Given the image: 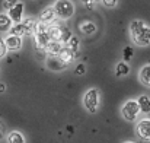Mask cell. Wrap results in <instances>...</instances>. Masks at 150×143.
I'll return each instance as SVG.
<instances>
[{
    "label": "cell",
    "instance_id": "12",
    "mask_svg": "<svg viewBox=\"0 0 150 143\" xmlns=\"http://www.w3.org/2000/svg\"><path fill=\"white\" fill-rule=\"evenodd\" d=\"M55 12H54V7H48V9H45L41 15H40V21L41 22H44L45 25H48L51 22H54L55 21Z\"/></svg>",
    "mask_w": 150,
    "mask_h": 143
},
{
    "label": "cell",
    "instance_id": "23",
    "mask_svg": "<svg viewBox=\"0 0 150 143\" xmlns=\"http://www.w3.org/2000/svg\"><path fill=\"white\" fill-rule=\"evenodd\" d=\"M22 25L25 26L26 29V34H34V26H35V21L31 19V18H26L22 21Z\"/></svg>",
    "mask_w": 150,
    "mask_h": 143
},
{
    "label": "cell",
    "instance_id": "33",
    "mask_svg": "<svg viewBox=\"0 0 150 143\" xmlns=\"http://www.w3.org/2000/svg\"><path fill=\"white\" fill-rule=\"evenodd\" d=\"M3 92H6V85L3 82H0V94H3Z\"/></svg>",
    "mask_w": 150,
    "mask_h": 143
},
{
    "label": "cell",
    "instance_id": "5",
    "mask_svg": "<svg viewBox=\"0 0 150 143\" xmlns=\"http://www.w3.org/2000/svg\"><path fill=\"white\" fill-rule=\"evenodd\" d=\"M9 18L12 19L13 23H19L22 21V16H23V3L22 1H18L12 9H9Z\"/></svg>",
    "mask_w": 150,
    "mask_h": 143
},
{
    "label": "cell",
    "instance_id": "30",
    "mask_svg": "<svg viewBox=\"0 0 150 143\" xmlns=\"http://www.w3.org/2000/svg\"><path fill=\"white\" fill-rule=\"evenodd\" d=\"M6 53H7V48H6V44H4V40L0 38V58L4 57Z\"/></svg>",
    "mask_w": 150,
    "mask_h": 143
},
{
    "label": "cell",
    "instance_id": "34",
    "mask_svg": "<svg viewBox=\"0 0 150 143\" xmlns=\"http://www.w3.org/2000/svg\"><path fill=\"white\" fill-rule=\"evenodd\" d=\"M124 143H134V142H130V140H128V142H124Z\"/></svg>",
    "mask_w": 150,
    "mask_h": 143
},
{
    "label": "cell",
    "instance_id": "7",
    "mask_svg": "<svg viewBox=\"0 0 150 143\" xmlns=\"http://www.w3.org/2000/svg\"><path fill=\"white\" fill-rule=\"evenodd\" d=\"M34 41H35L37 50H45L51 40L48 32H42V34H34Z\"/></svg>",
    "mask_w": 150,
    "mask_h": 143
},
{
    "label": "cell",
    "instance_id": "26",
    "mask_svg": "<svg viewBox=\"0 0 150 143\" xmlns=\"http://www.w3.org/2000/svg\"><path fill=\"white\" fill-rule=\"evenodd\" d=\"M71 37H73L71 32H70L69 29L64 28V29H63V34H61V40H60V43H61V44H63V43H69V40H70Z\"/></svg>",
    "mask_w": 150,
    "mask_h": 143
},
{
    "label": "cell",
    "instance_id": "11",
    "mask_svg": "<svg viewBox=\"0 0 150 143\" xmlns=\"http://www.w3.org/2000/svg\"><path fill=\"white\" fill-rule=\"evenodd\" d=\"M58 58L67 66L69 63H71L74 58H76V55H74V53L70 50L69 47H66V48H63L61 51H60V54H58Z\"/></svg>",
    "mask_w": 150,
    "mask_h": 143
},
{
    "label": "cell",
    "instance_id": "31",
    "mask_svg": "<svg viewBox=\"0 0 150 143\" xmlns=\"http://www.w3.org/2000/svg\"><path fill=\"white\" fill-rule=\"evenodd\" d=\"M117 1H118V0H102L103 6H106V7H114V6H117Z\"/></svg>",
    "mask_w": 150,
    "mask_h": 143
},
{
    "label": "cell",
    "instance_id": "32",
    "mask_svg": "<svg viewBox=\"0 0 150 143\" xmlns=\"http://www.w3.org/2000/svg\"><path fill=\"white\" fill-rule=\"evenodd\" d=\"M4 137V126H3V123L0 121V139H3Z\"/></svg>",
    "mask_w": 150,
    "mask_h": 143
},
{
    "label": "cell",
    "instance_id": "1",
    "mask_svg": "<svg viewBox=\"0 0 150 143\" xmlns=\"http://www.w3.org/2000/svg\"><path fill=\"white\" fill-rule=\"evenodd\" d=\"M54 12L61 19H69L74 13V4L70 0H57L54 4Z\"/></svg>",
    "mask_w": 150,
    "mask_h": 143
},
{
    "label": "cell",
    "instance_id": "9",
    "mask_svg": "<svg viewBox=\"0 0 150 143\" xmlns=\"http://www.w3.org/2000/svg\"><path fill=\"white\" fill-rule=\"evenodd\" d=\"M47 67H48L50 70L60 72V70H63V69L66 67V64L58 58V55H50V57L47 58Z\"/></svg>",
    "mask_w": 150,
    "mask_h": 143
},
{
    "label": "cell",
    "instance_id": "29",
    "mask_svg": "<svg viewBox=\"0 0 150 143\" xmlns=\"http://www.w3.org/2000/svg\"><path fill=\"white\" fill-rule=\"evenodd\" d=\"M82 1L85 3V6H86L88 9H95V6L98 4L99 0H82Z\"/></svg>",
    "mask_w": 150,
    "mask_h": 143
},
{
    "label": "cell",
    "instance_id": "17",
    "mask_svg": "<svg viewBox=\"0 0 150 143\" xmlns=\"http://www.w3.org/2000/svg\"><path fill=\"white\" fill-rule=\"evenodd\" d=\"M128 73H130V66H128V63L120 61V63L117 64V67H115V76H117V78H122V76H127Z\"/></svg>",
    "mask_w": 150,
    "mask_h": 143
},
{
    "label": "cell",
    "instance_id": "19",
    "mask_svg": "<svg viewBox=\"0 0 150 143\" xmlns=\"http://www.w3.org/2000/svg\"><path fill=\"white\" fill-rule=\"evenodd\" d=\"M7 143H25V137L21 132L13 130L7 134Z\"/></svg>",
    "mask_w": 150,
    "mask_h": 143
},
{
    "label": "cell",
    "instance_id": "13",
    "mask_svg": "<svg viewBox=\"0 0 150 143\" xmlns=\"http://www.w3.org/2000/svg\"><path fill=\"white\" fill-rule=\"evenodd\" d=\"M63 26H60V25H52L48 28V35H50V40L51 41H58L60 43V40H61V34H63Z\"/></svg>",
    "mask_w": 150,
    "mask_h": 143
},
{
    "label": "cell",
    "instance_id": "25",
    "mask_svg": "<svg viewBox=\"0 0 150 143\" xmlns=\"http://www.w3.org/2000/svg\"><path fill=\"white\" fill-rule=\"evenodd\" d=\"M122 57H124V61L128 63V61L131 60V57H133V48L131 47L124 48V50H122Z\"/></svg>",
    "mask_w": 150,
    "mask_h": 143
},
{
    "label": "cell",
    "instance_id": "27",
    "mask_svg": "<svg viewBox=\"0 0 150 143\" xmlns=\"http://www.w3.org/2000/svg\"><path fill=\"white\" fill-rule=\"evenodd\" d=\"M85 73H86V66H85L83 63L77 64V66H76V69H74V75L82 76V75H85Z\"/></svg>",
    "mask_w": 150,
    "mask_h": 143
},
{
    "label": "cell",
    "instance_id": "22",
    "mask_svg": "<svg viewBox=\"0 0 150 143\" xmlns=\"http://www.w3.org/2000/svg\"><path fill=\"white\" fill-rule=\"evenodd\" d=\"M69 48L74 53V55L77 57L79 55V40H77V37H71L70 40H69Z\"/></svg>",
    "mask_w": 150,
    "mask_h": 143
},
{
    "label": "cell",
    "instance_id": "24",
    "mask_svg": "<svg viewBox=\"0 0 150 143\" xmlns=\"http://www.w3.org/2000/svg\"><path fill=\"white\" fill-rule=\"evenodd\" d=\"M48 31V26L44 23V22H35V26H34V34H42V32H47Z\"/></svg>",
    "mask_w": 150,
    "mask_h": 143
},
{
    "label": "cell",
    "instance_id": "20",
    "mask_svg": "<svg viewBox=\"0 0 150 143\" xmlns=\"http://www.w3.org/2000/svg\"><path fill=\"white\" fill-rule=\"evenodd\" d=\"M140 82L146 86H150V64H146L140 70Z\"/></svg>",
    "mask_w": 150,
    "mask_h": 143
},
{
    "label": "cell",
    "instance_id": "14",
    "mask_svg": "<svg viewBox=\"0 0 150 143\" xmlns=\"http://www.w3.org/2000/svg\"><path fill=\"white\" fill-rule=\"evenodd\" d=\"M13 22L6 13H0V32H9Z\"/></svg>",
    "mask_w": 150,
    "mask_h": 143
},
{
    "label": "cell",
    "instance_id": "16",
    "mask_svg": "<svg viewBox=\"0 0 150 143\" xmlns=\"http://www.w3.org/2000/svg\"><path fill=\"white\" fill-rule=\"evenodd\" d=\"M137 104L140 107V111L144 114H150V98L147 95H140L137 99Z\"/></svg>",
    "mask_w": 150,
    "mask_h": 143
},
{
    "label": "cell",
    "instance_id": "8",
    "mask_svg": "<svg viewBox=\"0 0 150 143\" xmlns=\"http://www.w3.org/2000/svg\"><path fill=\"white\" fill-rule=\"evenodd\" d=\"M146 26H147V25H146L143 21H133V22L130 23V34H131V38L136 40V38L142 34V31H143Z\"/></svg>",
    "mask_w": 150,
    "mask_h": 143
},
{
    "label": "cell",
    "instance_id": "3",
    "mask_svg": "<svg viewBox=\"0 0 150 143\" xmlns=\"http://www.w3.org/2000/svg\"><path fill=\"white\" fill-rule=\"evenodd\" d=\"M83 104H85V108L91 114H95L98 111V105H99V92H98V89H95V88L89 89L83 96Z\"/></svg>",
    "mask_w": 150,
    "mask_h": 143
},
{
    "label": "cell",
    "instance_id": "2",
    "mask_svg": "<svg viewBox=\"0 0 150 143\" xmlns=\"http://www.w3.org/2000/svg\"><path fill=\"white\" fill-rule=\"evenodd\" d=\"M140 107H139V104H137V101H134V99H130V101H127L124 105H122V108H121V114H122V117L127 120V121H134V120H137V117L140 115Z\"/></svg>",
    "mask_w": 150,
    "mask_h": 143
},
{
    "label": "cell",
    "instance_id": "18",
    "mask_svg": "<svg viewBox=\"0 0 150 143\" xmlns=\"http://www.w3.org/2000/svg\"><path fill=\"white\" fill-rule=\"evenodd\" d=\"M80 32L85 34V35H91V34H95L96 32V25L91 21H86L83 23H80Z\"/></svg>",
    "mask_w": 150,
    "mask_h": 143
},
{
    "label": "cell",
    "instance_id": "10",
    "mask_svg": "<svg viewBox=\"0 0 150 143\" xmlns=\"http://www.w3.org/2000/svg\"><path fill=\"white\" fill-rule=\"evenodd\" d=\"M137 46H142V47H144V46H149L150 44V26H146L143 31H142V34L136 38V40H133Z\"/></svg>",
    "mask_w": 150,
    "mask_h": 143
},
{
    "label": "cell",
    "instance_id": "21",
    "mask_svg": "<svg viewBox=\"0 0 150 143\" xmlns=\"http://www.w3.org/2000/svg\"><path fill=\"white\" fill-rule=\"evenodd\" d=\"M10 34L12 35H16V37H23V35H26V29H25V26L22 25V22H19V23H15V25H12V28H10Z\"/></svg>",
    "mask_w": 150,
    "mask_h": 143
},
{
    "label": "cell",
    "instance_id": "6",
    "mask_svg": "<svg viewBox=\"0 0 150 143\" xmlns=\"http://www.w3.org/2000/svg\"><path fill=\"white\" fill-rule=\"evenodd\" d=\"M3 40H4L6 48L10 50V51H18V50H21V47H22V38H21V37H16V35L9 34V35H7L6 38H3Z\"/></svg>",
    "mask_w": 150,
    "mask_h": 143
},
{
    "label": "cell",
    "instance_id": "15",
    "mask_svg": "<svg viewBox=\"0 0 150 143\" xmlns=\"http://www.w3.org/2000/svg\"><path fill=\"white\" fill-rule=\"evenodd\" d=\"M61 50H63V44L61 43H58V41H50L48 46L45 47V53L50 54V55H58Z\"/></svg>",
    "mask_w": 150,
    "mask_h": 143
},
{
    "label": "cell",
    "instance_id": "28",
    "mask_svg": "<svg viewBox=\"0 0 150 143\" xmlns=\"http://www.w3.org/2000/svg\"><path fill=\"white\" fill-rule=\"evenodd\" d=\"M16 3H18V0H4V1H3V9H7V10H9V9H12Z\"/></svg>",
    "mask_w": 150,
    "mask_h": 143
},
{
    "label": "cell",
    "instance_id": "4",
    "mask_svg": "<svg viewBox=\"0 0 150 143\" xmlns=\"http://www.w3.org/2000/svg\"><path fill=\"white\" fill-rule=\"evenodd\" d=\"M137 136L143 140H150V118H143L137 124Z\"/></svg>",
    "mask_w": 150,
    "mask_h": 143
}]
</instances>
